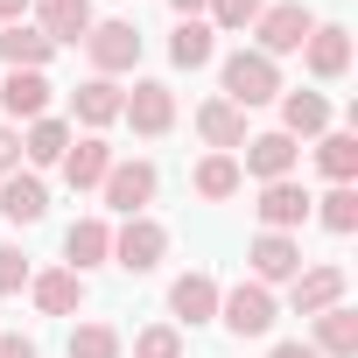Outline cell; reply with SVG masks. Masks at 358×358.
Listing matches in <instances>:
<instances>
[{"label": "cell", "instance_id": "5b68a950", "mask_svg": "<svg viewBox=\"0 0 358 358\" xmlns=\"http://www.w3.org/2000/svg\"><path fill=\"white\" fill-rule=\"evenodd\" d=\"M218 316H225V330H239V337H267V330H274V295H267L260 281H239L232 295H218Z\"/></svg>", "mask_w": 358, "mask_h": 358}, {"label": "cell", "instance_id": "d6a6232c", "mask_svg": "<svg viewBox=\"0 0 358 358\" xmlns=\"http://www.w3.org/2000/svg\"><path fill=\"white\" fill-rule=\"evenodd\" d=\"M22 281H29V260H22L15 246H0V295H15Z\"/></svg>", "mask_w": 358, "mask_h": 358}, {"label": "cell", "instance_id": "f1b7e54d", "mask_svg": "<svg viewBox=\"0 0 358 358\" xmlns=\"http://www.w3.org/2000/svg\"><path fill=\"white\" fill-rule=\"evenodd\" d=\"M71 358H120V330L113 323H78L71 330Z\"/></svg>", "mask_w": 358, "mask_h": 358}, {"label": "cell", "instance_id": "8fae6325", "mask_svg": "<svg viewBox=\"0 0 358 358\" xmlns=\"http://www.w3.org/2000/svg\"><path fill=\"white\" fill-rule=\"evenodd\" d=\"M302 50H309V71H316V78H344V71H351V36H344L337 22H316Z\"/></svg>", "mask_w": 358, "mask_h": 358}, {"label": "cell", "instance_id": "52a82bcc", "mask_svg": "<svg viewBox=\"0 0 358 358\" xmlns=\"http://www.w3.org/2000/svg\"><path fill=\"white\" fill-rule=\"evenodd\" d=\"M148 197H155V162H113V169H106V204H113V211L141 218Z\"/></svg>", "mask_w": 358, "mask_h": 358}, {"label": "cell", "instance_id": "6da1fadb", "mask_svg": "<svg viewBox=\"0 0 358 358\" xmlns=\"http://www.w3.org/2000/svg\"><path fill=\"white\" fill-rule=\"evenodd\" d=\"M281 92V71H274V57H260V50H239V57H225V99L246 113V106H267Z\"/></svg>", "mask_w": 358, "mask_h": 358}, {"label": "cell", "instance_id": "e0dca14e", "mask_svg": "<svg viewBox=\"0 0 358 358\" xmlns=\"http://www.w3.org/2000/svg\"><path fill=\"white\" fill-rule=\"evenodd\" d=\"M106 169H113V148H106L99 134L71 141V155H64V176H71V190H92V183H106Z\"/></svg>", "mask_w": 358, "mask_h": 358}, {"label": "cell", "instance_id": "44dd1931", "mask_svg": "<svg viewBox=\"0 0 358 358\" xmlns=\"http://www.w3.org/2000/svg\"><path fill=\"white\" fill-rule=\"evenodd\" d=\"M0 57H8V71H43V64L57 57V43H50L43 29H22V22H8V36H0Z\"/></svg>", "mask_w": 358, "mask_h": 358}, {"label": "cell", "instance_id": "7a4b0ae2", "mask_svg": "<svg viewBox=\"0 0 358 358\" xmlns=\"http://www.w3.org/2000/svg\"><path fill=\"white\" fill-rule=\"evenodd\" d=\"M309 29H316V15L302 8V0L260 8V22H253V36H260V57H288V50H302V43H309Z\"/></svg>", "mask_w": 358, "mask_h": 358}, {"label": "cell", "instance_id": "7c38bea8", "mask_svg": "<svg viewBox=\"0 0 358 358\" xmlns=\"http://www.w3.org/2000/svg\"><path fill=\"white\" fill-rule=\"evenodd\" d=\"M197 134H204L218 155H232V148H246V113H239L232 99H211V106H197Z\"/></svg>", "mask_w": 358, "mask_h": 358}, {"label": "cell", "instance_id": "f546056e", "mask_svg": "<svg viewBox=\"0 0 358 358\" xmlns=\"http://www.w3.org/2000/svg\"><path fill=\"white\" fill-rule=\"evenodd\" d=\"M323 225H330V232H358V197H351V183H337V190L323 197Z\"/></svg>", "mask_w": 358, "mask_h": 358}, {"label": "cell", "instance_id": "e575fe53", "mask_svg": "<svg viewBox=\"0 0 358 358\" xmlns=\"http://www.w3.org/2000/svg\"><path fill=\"white\" fill-rule=\"evenodd\" d=\"M0 358H36V344L29 337H0Z\"/></svg>", "mask_w": 358, "mask_h": 358}, {"label": "cell", "instance_id": "1f68e13d", "mask_svg": "<svg viewBox=\"0 0 358 358\" xmlns=\"http://www.w3.org/2000/svg\"><path fill=\"white\" fill-rule=\"evenodd\" d=\"M260 0H211V29H253Z\"/></svg>", "mask_w": 358, "mask_h": 358}, {"label": "cell", "instance_id": "7402d4cb", "mask_svg": "<svg viewBox=\"0 0 358 358\" xmlns=\"http://www.w3.org/2000/svg\"><path fill=\"white\" fill-rule=\"evenodd\" d=\"M71 106H78V120H85V127H113V120H120V106H127V92H120L113 78H92V85H78V92H71Z\"/></svg>", "mask_w": 358, "mask_h": 358}, {"label": "cell", "instance_id": "3957f363", "mask_svg": "<svg viewBox=\"0 0 358 358\" xmlns=\"http://www.w3.org/2000/svg\"><path fill=\"white\" fill-rule=\"evenodd\" d=\"M85 50H92L99 78H113V71H134V64H141V29H134V22H92Z\"/></svg>", "mask_w": 358, "mask_h": 358}, {"label": "cell", "instance_id": "30bf717a", "mask_svg": "<svg viewBox=\"0 0 358 358\" xmlns=\"http://www.w3.org/2000/svg\"><path fill=\"white\" fill-rule=\"evenodd\" d=\"M120 120H134V134H169V127H176L169 85H134V99L120 106Z\"/></svg>", "mask_w": 358, "mask_h": 358}, {"label": "cell", "instance_id": "d4e9b609", "mask_svg": "<svg viewBox=\"0 0 358 358\" xmlns=\"http://www.w3.org/2000/svg\"><path fill=\"white\" fill-rule=\"evenodd\" d=\"M239 183H246V169H239L232 155H204V162H197V197L225 204V197H239Z\"/></svg>", "mask_w": 358, "mask_h": 358}, {"label": "cell", "instance_id": "74e56055", "mask_svg": "<svg viewBox=\"0 0 358 358\" xmlns=\"http://www.w3.org/2000/svg\"><path fill=\"white\" fill-rule=\"evenodd\" d=\"M29 15V0H0V22H22Z\"/></svg>", "mask_w": 358, "mask_h": 358}, {"label": "cell", "instance_id": "ffe728a7", "mask_svg": "<svg viewBox=\"0 0 358 358\" xmlns=\"http://www.w3.org/2000/svg\"><path fill=\"white\" fill-rule=\"evenodd\" d=\"M246 169L260 176V183H281V176L295 169V141L288 134H253L246 141Z\"/></svg>", "mask_w": 358, "mask_h": 358}, {"label": "cell", "instance_id": "cb8c5ba5", "mask_svg": "<svg viewBox=\"0 0 358 358\" xmlns=\"http://www.w3.org/2000/svg\"><path fill=\"white\" fill-rule=\"evenodd\" d=\"M281 134H288V141H295V134H330L323 92H288V99H281Z\"/></svg>", "mask_w": 358, "mask_h": 358}, {"label": "cell", "instance_id": "ac0fdd59", "mask_svg": "<svg viewBox=\"0 0 358 358\" xmlns=\"http://www.w3.org/2000/svg\"><path fill=\"white\" fill-rule=\"evenodd\" d=\"M169 309L183 316V323H211L218 316V281L211 274H183V281L169 288Z\"/></svg>", "mask_w": 358, "mask_h": 358}, {"label": "cell", "instance_id": "8d00e7d4", "mask_svg": "<svg viewBox=\"0 0 358 358\" xmlns=\"http://www.w3.org/2000/svg\"><path fill=\"white\" fill-rule=\"evenodd\" d=\"M169 8L183 15V22H197V8H211V0H169Z\"/></svg>", "mask_w": 358, "mask_h": 358}, {"label": "cell", "instance_id": "8992f818", "mask_svg": "<svg viewBox=\"0 0 358 358\" xmlns=\"http://www.w3.org/2000/svg\"><path fill=\"white\" fill-rule=\"evenodd\" d=\"M309 204H316V197H309L302 183H288V176H281V183H260V204H253V211H260L267 232H295V225L309 218Z\"/></svg>", "mask_w": 358, "mask_h": 358}, {"label": "cell", "instance_id": "4fadbf2b", "mask_svg": "<svg viewBox=\"0 0 358 358\" xmlns=\"http://www.w3.org/2000/svg\"><path fill=\"white\" fill-rule=\"evenodd\" d=\"M64 253H71V274H85V267L113 260V232H106V218H78V225L64 232Z\"/></svg>", "mask_w": 358, "mask_h": 358}, {"label": "cell", "instance_id": "9a60e30c", "mask_svg": "<svg viewBox=\"0 0 358 358\" xmlns=\"http://www.w3.org/2000/svg\"><path fill=\"white\" fill-rule=\"evenodd\" d=\"M316 358H358V316L337 302V309H323L316 316V344H309Z\"/></svg>", "mask_w": 358, "mask_h": 358}, {"label": "cell", "instance_id": "836d02e7", "mask_svg": "<svg viewBox=\"0 0 358 358\" xmlns=\"http://www.w3.org/2000/svg\"><path fill=\"white\" fill-rule=\"evenodd\" d=\"M15 169H22V134L0 127V176H15Z\"/></svg>", "mask_w": 358, "mask_h": 358}, {"label": "cell", "instance_id": "ba28073f", "mask_svg": "<svg viewBox=\"0 0 358 358\" xmlns=\"http://www.w3.org/2000/svg\"><path fill=\"white\" fill-rule=\"evenodd\" d=\"M295 274H302V246L288 232H260L253 239V281L267 288V281H295Z\"/></svg>", "mask_w": 358, "mask_h": 358}, {"label": "cell", "instance_id": "9c48e42d", "mask_svg": "<svg viewBox=\"0 0 358 358\" xmlns=\"http://www.w3.org/2000/svg\"><path fill=\"white\" fill-rule=\"evenodd\" d=\"M50 211V197H43V176H0V218H8V225H36Z\"/></svg>", "mask_w": 358, "mask_h": 358}, {"label": "cell", "instance_id": "4316f807", "mask_svg": "<svg viewBox=\"0 0 358 358\" xmlns=\"http://www.w3.org/2000/svg\"><path fill=\"white\" fill-rule=\"evenodd\" d=\"M211 36H218L211 22H183V29H176V36H169V57H176V64H183V71H197V64H211V50H218Z\"/></svg>", "mask_w": 358, "mask_h": 358}, {"label": "cell", "instance_id": "83f0119b", "mask_svg": "<svg viewBox=\"0 0 358 358\" xmlns=\"http://www.w3.org/2000/svg\"><path fill=\"white\" fill-rule=\"evenodd\" d=\"M316 162H323V176H330V183H351V176H358V134H323Z\"/></svg>", "mask_w": 358, "mask_h": 358}, {"label": "cell", "instance_id": "d6986e66", "mask_svg": "<svg viewBox=\"0 0 358 358\" xmlns=\"http://www.w3.org/2000/svg\"><path fill=\"white\" fill-rule=\"evenodd\" d=\"M0 106H8L15 120H43V106H50V78H43V71H8Z\"/></svg>", "mask_w": 358, "mask_h": 358}, {"label": "cell", "instance_id": "5bb4252c", "mask_svg": "<svg viewBox=\"0 0 358 358\" xmlns=\"http://www.w3.org/2000/svg\"><path fill=\"white\" fill-rule=\"evenodd\" d=\"M344 302V267H309V274H295V309L302 316H323V309H337Z\"/></svg>", "mask_w": 358, "mask_h": 358}, {"label": "cell", "instance_id": "d590c367", "mask_svg": "<svg viewBox=\"0 0 358 358\" xmlns=\"http://www.w3.org/2000/svg\"><path fill=\"white\" fill-rule=\"evenodd\" d=\"M267 358H316V351H309V344H274Z\"/></svg>", "mask_w": 358, "mask_h": 358}, {"label": "cell", "instance_id": "2e32d148", "mask_svg": "<svg viewBox=\"0 0 358 358\" xmlns=\"http://www.w3.org/2000/svg\"><path fill=\"white\" fill-rule=\"evenodd\" d=\"M92 0H43V36L50 43H85L92 36Z\"/></svg>", "mask_w": 358, "mask_h": 358}, {"label": "cell", "instance_id": "4dcf8cb0", "mask_svg": "<svg viewBox=\"0 0 358 358\" xmlns=\"http://www.w3.org/2000/svg\"><path fill=\"white\" fill-rule=\"evenodd\" d=\"M134 358H183V337H176L169 323H155V330L134 337Z\"/></svg>", "mask_w": 358, "mask_h": 358}, {"label": "cell", "instance_id": "484cf974", "mask_svg": "<svg viewBox=\"0 0 358 358\" xmlns=\"http://www.w3.org/2000/svg\"><path fill=\"white\" fill-rule=\"evenodd\" d=\"M22 155H29L36 169L64 162V155H71V127H64V120H29V141H22Z\"/></svg>", "mask_w": 358, "mask_h": 358}, {"label": "cell", "instance_id": "603a6c76", "mask_svg": "<svg viewBox=\"0 0 358 358\" xmlns=\"http://www.w3.org/2000/svg\"><path fill=\"white\" fill-rule=\"evenodd\" d=\"M78 302H85V274H71V267L36 274V309H43V316H71Z\"/></svg>", "mask_w": 358, "mask_h": 358}, {"label": "cell", "instance_id": "277c9868", "mask_svg": "<svg viewBox=\"0 0 358 358\" xmlns=\"http://www.w3.org/2000/svg\"><path fill=\"white\" fill-rule=\"evenodd\" d=\"M162 253H169V232H162L155 218H127V225L113 232V260H120L127 274H148V267H162Z\"/></svg>", "mask_w": 358, "mask_h": 358}]
</instances>
